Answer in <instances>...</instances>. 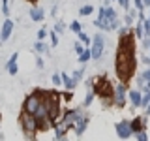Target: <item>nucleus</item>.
Wrapping results in <instances>:
<instances>
[{"mask_svg":"<svg viewBox=\"0 0 150 141\" xmlns=\"http://www.w3.org/2000/svg\"><path fill=\"white\" fill-rule=\"evenodd\" d=\"M116 17H118V13L112 6H107V8L100 6L98 8V17L94 19V26H98L101 32H111V23Z\"/></svg>","mask_w":150,"mask_h":141,"instance_id":"nucleus-1","label":"nucleus"},{"mask_svg":"<svg viewBox=\"0 0 150 141\" xmlns=\"http://www.w3.org/2000/svg\"><path fill=\"white\" fill-rule=\"evenodd\" d=\"M19 128H21V132L25 134L26 139H34L36 134L40 130H38V122H36V117L32 115V113H26V111H21V115H19Z\"/></svg>","mask_w":150,"mask_h":141,"instance_id":"nucleus-2","label":"nucleus"},{"mask_svg":"<svg viewBox=\"0 0 150 141\" xmlns=\"http://www.w3.org/2000/svg\"><path fill=\"white\" fill-rule=\"evenodd\" d=\"M105 36H103V32L100 30V32H96V34L92 36V41H90V58L92 60H101V56H103V53H105Z\"/></svg>","mask_w":150,"mask_h":141,"instance_id":"nucleus-3","label":"nucleus"},{"mask_svg":"<svg viewBox=\"0 0 150 141\" xmlns=\"http://www.w3.org/2000/svg\"><path fill=\"white\" fill-rule=\"evenodd\" d=\"M126 103H128V85L120 81L116 87H112V105L118 109H124Z\"/></svg>","mask_w":150,"mask_h":141,"instance_id":"nucleus-4","label":"nucleus"},{"mask_svg":"<svg viewBox=\"0 0 150 141\" xmlns=\"http://www.w3.org/2000/svg\"><path fill=\"white\" fill-rule=\"evenodd\" d=\"M43 94H45V92H41V90H34V92H30V94H28V96L25 98V102H23V111L32 113V115H34V111L38 109V105L43 102Z\"/></svg>","mask_w":150,"mask_h":141,"instance_id":"nucleus-5","label":"nucleus"},{"mask_svg":"<svg viewBox=\"0 0 150 141\" xmlns=\"http://www.w3.org/2000/svg\"><path fill=\"white\" fill-rule=\"evenodd\" d=\"M83 111H84V107H83V105L75 107V109H66L62 115H60L58 122H62V124H64L68 130H71V128H73V124H75V120L79 119V115H81Z\"/></svg>","mask_w":150,"mask_h":141,"instance_id":"nucleus-6","label":"nucleus"},{"mask_svg":"<svg viewBox=\"0 0 150 141\" xmlns=\"http://www.w3.org/2000/svg\"><path fill=\"white\" fill-rule=\"evenodd\" d=\"M90 113H86V111H83L81 115H79V119L75 120V124H73V132H75V135H77V137H81V135L84 134V132H86V128H88V124H90Z\"/></svg>","mask_w":150,"mask_h":141,"instance_id":"nucleus-7","label":"nucleus"},{"mask_svg":"<svg viewBox=\"0 0 150 141\" xmlns=\"http://www.w3.org/2000/svg\"><path fill=\"white\" fill-rule=\"evenodd\" d=\"M115 132H116V137H118V139H129V137H133V132H131V126H129V120L128 119L116 122V124H115Z\"/></svg>","mask_w":150,"mask_h":141,"instance_id":"nucleus-8","label":"nucleus"},{"mask_svg":"<svg viewBox=\"0 0 150 141\" xmlns=\"http://www.w3.org/2000/svg\"><path fill=\"white\" fill-rule=\"evenodd\" d=\"M13 28H15V23L11 21V19L6 17V21H4V25L0 26V43H6V41L11 38V32Z\"/></svg>","mask_w":150,"mask_h":141,"instance_id":"nucleus-9","label":"nucleus"},{"mask_svg":"<svg viewBox=\"0 0 150 141\" xmlns=\"http://www.w3.org/2000/svg\"><path fill=\"white\" fill-rule=\"evenodd\" d=\"M141 98H143V92H141V88H128V102L131 103V107H137L141 105Z\"/></svg>","mask_w":150,"mask_h":141,"instance_id":"nucleus-10","label":"nucleus"},{"mask_svg":"<svg viewBox=\"0 0 150 141\" xmlns=\"http://www.w3.org/2000/svg\"><path fill=\"white\" fill-rule=\"evenodd\" d=\"M146 119H148L146 115H137L135 119H131V120H129L131 132L135 134V132H139V130H144V128H146Z\"/></svg>","mask_w":150,"mask_h":141,"instance_id":"nucleus-11","label":"nucleus"},{"mask_svg":"<svg viewBox=\"0 0 150 141\" xmlns=\"http://www.w3.org/2000/svg\"><path fill=\"white\" fill-rule=\"evenodd\" d=\"M28 15H30V21H34V23H41L45 19V11L41 8H38V6H32L30 8V11H28Z\"/></svg>","mask_w":150,"mask_h":141,"instance_id":"nucleus-12","label":"nucleus"},{"mask_svg":"<svg viewBox=\"0 0 150 141\" xmlns=\"http://www.w3.org/2000/svg\"><path fill=\"white\" fill-rule=\"evenodd\" d=\"M84 73H86V64H81V68L73 70L69 77H71V81H73L75 85H79V83H81L83 79H84Z\"/></svg>","mask_w":150,"mask_h":141,"instance_id":"nucleus-13","label":"nucleus"},{"mask_svg":"<svg viewBox=\"0 0 150 141\" xmlns=\"http://www.w3.org/2000/svg\"><path fill=\"white\" fill-rule=\"evenodd\" d=\"M34 53H40V55H47L49 56L51 55V49H49V45L45 43V40H36L34 41Z\"/></svg>","mask_w":150,"mask_h":141,"instance_id":"nucleus-14","label":"nucleus"},{"mask_svg":"<svg viewBox=\"0 0 150 141\" xmlns=\"http://www.w3.org/2000/svg\"><path fill=\"white\" fill-rule=\"evenodd\" d=\"M53 128H54V139H66V137H68V132L69 130L66 128L62 122H56Z\"/></svg>","mask_w":150,"mask_h":141,"instance_id":"nucleus-15","label":"nucleus"},{"mask_svg":"<svg viewBox=\"0 0 150 141\" xmlns=\"http://www.w3.org/2000/svg\"><path fill=\"white\" fill-rule=\"evenodd\" d=\"M60 77H62V85H64L66 88H68V90H75V87H77V85H75V83L71 81L69 73H66V72H60Z\"/></svg>","mask_w":150,"mask_h":141,"instance_id":"nucleus-16","label":"nucleus"},{"mask_svg":"<svg viewBox=\"0 0 150 141\" xmlns=\"http://www.w3.org/2000/svg\"><path fill=\"white\" fill-rule=\"evenodd\" d=\"M94 98H96V92H94V88H90V87H88V92H86V96H84V100H83V103H81V105L84 107V109H88V107L92 105Z\"/></svg>","mask_w":150,"mask_h":141,"instance_id":"nucleus-17","label":"nucleus"},{"mask_svg":"<svg viewBox=\"0 0 150 141\" xmlns=\"http://www.w3.org/2000/svg\"><path fill=\"white\" fill-rule=\"evenodd\" d=\"M92 13H94V6H92L90 2H88V4H84V6H81V8H79V15H81V17H90Z\"/></svg>","mask_w":150,"mask_h":141,"instance_id":"nucleus-18","label":"nucleus"},{"mask_svg":"<svg viewBox=\"0 0 150 141\" xmlns=\"http://www.w3.org/2000/svg\"><path fill=\"white\" fill-rule=\"evenodd\" d=\"M53 30H54V32H56V34H58V36H62L64 32L68 30V25H66V23L62 21V19H60V21H58V19H56V23H54Z\"/></svg>","mask_w":150,"mask_h":141,"instance_id":"nucleus-19","label":"nucleus"},{"mask_svg":"<svg viewBox=\"0 0 150 141\" xmlns=\"http://www.w3.org/2000/svg\"><path fill=\"white\" fill-rule=\"evenodd\" d=\"M77 40L81 41V43H83L84 47H90V41H92V38L88 36L86 32H83V30H81V32H77Z\"/></svg>","mask_w":150,"mask_h":141,"instance_id":"nucleus-20","label":"nucleus"},{"mask_svg":"<svg viewBox=\"0 0 150 141\" xmlns=\"http://www.w3.org/2000/svg\"><path fill=\"white\" fill-rule=\"evenodd\" d=\"M77 60H79V64H86L88 60H90V49L86 47L81 55H77Z\"/></svg>","mask_w":150,"mask_h":141,"instance_id":"nucleus-21","label":"nucleus"},{"mask_svg":"<svg viewBox=\"0 0 150 141\" xmlns=\"http://www.w3.org/2000/svg\"><path fill=\"white\" fill-rule=\"evenodd\" d=\"M68 30H71L73 34H77V32H81V30H83V25L77 21V19H73V21L68 25Z\"/></svg>","mask_w":150,"mask_h":141,"instance_id":"nucleus-22","label":"nucleus"},{"mask_svg":"<svg viewBox=\"0 0 150 141\" xmlns=\"http://www.w3.org/2000/svg\"><path fill=\"white\" fill-rule=\"evenodd\" d=\"M6 70H8L9 75H13V77L19 73V66H17V62H9V64H6Z\"/></svg>","mask_w":150,"mask_h":141,"instance_id":"nucleus-23","label":"nucleus"},{"mask_svg":"<svg viewBox=\"0 0 150 141\" xmlns=\"http://www.w3.org/2000/svg\"><path fill=\"white\" fill-rule=\"evenodd\" d=\"M116 30H118V38H126L128 34H131V26H128V25H124V26H118Z\"/></svg>","mask_w":150,"mask_h":141,"instance_id":"nucleus-24","label":"nucleus"},{"mask_svg":"<svg viewBox=\"0 0 150 141\" xmlns=\"http://www.w3.org/2000/svg\"><path fill=\"white\" fill-rule=\"evenodd\" d=\"M51 81H53V85H54L56 88L62 87V77H60V72H54L53 75H51Z\"/></svg>","mask_w":150,"mask_h":141,"instance_id":"nucleus-25","label":"nucleus"},{"mask_svg":"<svg viewBox=\"0 0 150 141\" xmlns=\"http://www.w3.org/2000/svg\"><path fill=\"white\" fill-rule=\"evenodd\" d=\"M135 139L137 141H148V134H146V128L144 130H139V132H135Z\"/></svg>","mask_w":150,"mask_h":141,"instance_id":"nucleus-26","label":"nucleus"},{"mask_svg":"<svg viewBox=\"0 0 150 141\" xmlns=\"http://www.w3.org/2000/svg\"><path fill=\"white\" fill-rule=\"evenodd\" d=\"M34 58H36V68H38V70H45V62H43V58H41V55L36 53Z\"/></svg>","mask_w":150,"mask_h":141,"instance_id":"nucleus-27","label":"nucleus"},{"mask_svg":"<svg viewBox=\"0 0 150 141\" xmlns=\"http://www.w3.org/2000/svg\"><path fill=\"white\" fill-rule=\"evenodd\" d=\"M49 38H51V45H53V47H56V45L60 43V40H58V34H56L54 30H51V32H49Z\"/></svg>","mask_w":150,"mask_h":141,"instance_id":"nucleus-28","label":"nucleus"},{"mask_svg":"<svg viewBox=\"0 0 150 141\" xmlns=\"http://www.w3.org/2000/svg\"><path fill=\"white\" fill-rule=\"evenodd\" d=\"M84 49H86V47H84V45H83V43H81L79 40H77V41L73 43V51H75V55H81Z\"/></svg>","mask_w":150,"mask_h":141,"instance_id":"nucleus-29","label":"nucleus"},{"mask_svg":"<svg viewBox=\"0 0 150 141\" xmlns=\"http://www.w3.org/2000/svg\"><path fill=\"white\" fill-rule=\"evenodd\" d=\"M2 15L9 17V0H2Z\"/></svg>","mask_w":150,"mask_h":141,"instance_id":"nucleus-30","label":"nucleus"},{"mask_svg":"<svg viewBox=\"0 0 150 141\" xmlns=\"http://www.w3.org/2000/svg\"><path fill=\"white\" fill-rule=\"evenodd\" d=\"M143 34L144 36H150V19L148 17L143 21Z\"/></svg>","mask_w":150,"mask_h":141,"instance_id":"nucleus-31","label":"nucleus"},{"mask_svg":"<svg viewBox=\"0 0 150 141\" xmlns=\"http://www.w3.org/2000/svg\"><path fill=\"white\" fill-rule=\"evenodd\" d=\"M122 21H124V25H128V26H133V23H135V19L129 15V13H126L124 17H122Z\"/></svg>","mask_w":150,"mask_h":141,"instance_id":"nucleus-32","label":"nucleus"},{"mask_svg":"<svg viewBox=\"0 0 150 141\" xmlns=\"http://www.w3.org/2000/svg\"><path fill=\"white\" fill-rule=\"evenodd\" d=\"M133 81H135V87L141 88V87H143V83H144V79H143V75H141V73H137V75L133 77Z\"/></svg>","mask_w":150,"mask_h":141,"instance_id":"nucleus-33","label":"nucleus"},{"mask_svg":"<svg viewBox=\"0 0 150 141\" xmlns=\"http://www.w3.org/2000/svg\"><path fill=\"white\" fill-rule=\"evenodd\" d=\"M47 38H49V32H47L45 28H40V30H38V40H47Z\"/></svg>","mask_w":150,"mask_h":141,"instance_id":"nucleus-34","label":"nucleus"},{"mask_svg":"<svg viewBox=\"0 0 150 141\" xmlns=\"http://www.w3.org/2000/svg\"><path fill=\"white\" fill-rule=\"evenodd\" d=\"M131 4H133V8L137 9V11H141V9H146L143 6V0H131Z\"/></svg>","mask_w":150,"mask_h":141,"instance_id":"nucleus-35","label":"nucleus"},{"mask_svg":"<svg viewBox=\"0 0 150 141\" xmlns=\"http://www.w3.org/2000/svg\"><path fill=\"white\" fill-rule=\"evenodd\" d=\"M116 2L120 4V8L124 9V11H126V9H128V8L131 6V0H116Z\"/></svg>","mask_w":150,"mask_h":141,"instance_id":"nucleus-36","label":"nucleus"},{"mask_svg":"<svg viewBox=\"0 0 150 141\" xmlns=\"http://www.w3.org/2000/svg\"><path fill=\"white\" fill-rule=\"evenodd\" d=\"M141 75H143L144 81H150V66H146V70H144V72H141Z\"/></svg>","mask_w":150,"mask_h":141,"instance_id":"nucleus-37","label":"nucleus"},{"mask_svg":"<svg viewBox=\"0 0 150 141\" xmlns=\"http://www.w3.org/2000/svg\"><path fill=\"white\" fill-rule=\"evenodd\" d=\"M73 90H68V92H64L62 94V98H64V102H69V100H71V98H73V94H71Z\"/></svg>","mask_w":150,"mask_h":141,"instance_id":"nucleus-38","label":"nucleus"},{"mask_svg":"<svg viewBox=\"0 0 150 141\" xmlns=\"http://www.w3.org/2000/svg\"><path fill=\"white\" fill-rule=\"evenodd\" d=\"M141 62H143L144 66H150V56L148 55H141Z\"/></svg>","mask_w":150,"mask_h":141,"instance_id":"nucleus-39","label":"nucleus"},{"mask_svg":"<svg viewBox=\"0 0 150 141\" xmlns=\"http://www.w3.org/2000/svg\"><path fill=\"white\" fill-rule=\"evenodd\" d=\"M51 15H53V17L56 19V15H58V4H54V6L51 8Z\"/></svg>","mask_w":150,"mask_h":141,"instance_id":"nucleus-40","label":"nucleus"},{"mask_svg":"<svg viewBox=\"0 0 150 141\" xmlns=\"http://www.w3.org/2000/svg\"><path fill=\"white\" fill-rule=\"evenodd\" d=\"M144 115L150 117V100H148V103H146V107H144Z\"/></svg>","mask_w":150,"mask_h":141,"instance_id":"nucleus-41","label":"nucleus"},{"mask_svg":"<svg viewBox=\"0 0 150 141\" xmlns=\"http://www.w3.org/2000/svg\"><path fill=\"white\" fill-rule=\"evenodd\" d=\"M101 6H103V8H107V6H111V0H101Z\"/></svg>","mask_w":150,"mask_h":141,"instance_id":"nucleus-42","label":"nucleus"},{"mask_svg":"<svg viewBox=\"0 0 150 141\" xmlns=\"http://www.w3.org/2000/svg\"><path fill=\"white\" fill-rule=\"evenodd\" d=\"M143 6L144 8H150V0H143Z\"/></svg>","mask_w":150,"mask_h":141,"instance_id":"nucleus-43","label":"nucleus"},{"mask_svg":"<svg viewBox=\"0 0 150 141\" xmlns=\"http://www.w3.org/2000/svg\"><path fill=\"white\" fill-rule=\"evenodd\" d=\"M2 139H6V135H4L2 132H0V141H2Z\"/></svg>","mask_w":150,"mask_h":141,"instance_id":"nucleus-44","label":"nucleus"},{"mask_svg":"<svg viewBox=\"0 0 150 141\" xmlns=\"http://www.w3.org/2000/svg\"><path fill=\"white\" fill-rule=\"evenodd\" d=\"M28 2H32V4H34V2H36V0H28Z\"/></svg>","mask_w":150,"mask_h":141,"instance_id":"nucleus-45","label":"nucleus"},{"mask_svg":"<svg viewBox=\"0 0 150 141\" xmlns=\"http://www.w3.org/2000/svg\"><path fill=\"white\" fill-rule=\"evenodd\" d=\"M0 122H2V115H0Z\"/></svg>","mask_w":150,"mask_h":141,"instance_id":"nucleus-46","label":"nucleus"},{"mask_svg":"<svg viewBox=\"0 0 150 141\" xmlns=\"http://www.w3.org/2000/svg\"><path fill=\"white\" fill-rule=\"evenodd\" d=\"M111 2H116V0H111Z\"/></svg>","mask_w":150,"mask_h":141,"instance_id":"nucleus-47","label":"nucleus"},{"mask_svg":"<svg viewBox=\"0 0 150 141\" xmlns=\"http://www.w3.org/2000/svg\"><path fill=\"white\" fill-rule=\"evenodd\" d=\"M86 2H90V0H86Z\"/></svg>","mask_w":150,"mask_h":141,"instance_id":"nucleus-48","label":"nucleus"},{"mask_svg":"<svg viewBox=\"0 0 150 141\" xmlns=\"http://www.w3.org/2000/svg\"><path fill=\"white\" fill-rule=\"evenodd\" d=\"M0 45H2V43H0Z\"/></svg>","mask_w":150,"mask_h":141,"instance_id":"nucleus-49","label":"nucleus"},{"mask_svg":"<svg viewBox=\"0 0 150 141\" xmlns=\"http://www.w3.org/2000/svg\"><path fill=\"white\" fill-rule=\"evenodd\" d=\"M36 2H38V0H36Z\"/></svg>","mask_w":150,"mask_h":141,"instance_id":"nucleus-50","label":"nucleus"}]
</instances>
